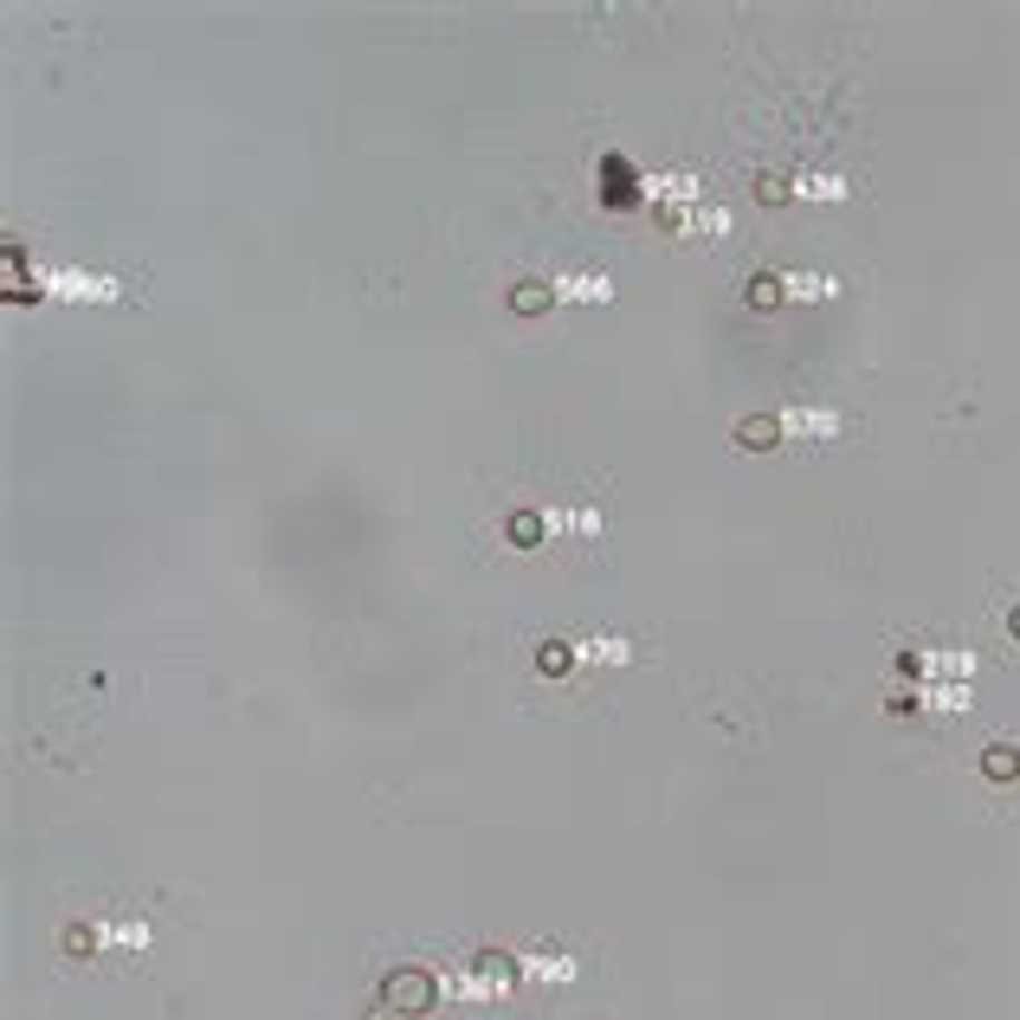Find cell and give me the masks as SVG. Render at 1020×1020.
<instances>
[{
    "label": "cell",
    "mask_w": 1020,
    "mask_h": 1020,
    "mask_svg": "<svg viewBox=\"0 0 1020 1020\" xmlns=\"http://www.w3.org/2000/svg\"><path fill=\"white\" fill-rule=\"evenodd\" d=\"M775 439H781V420H775V414H749V420H737V446H742V453H769Z\"/></svg>",
    "instance_id": "3"
},
{
    "label": "cell",
    "mask_w": 1020,
    "mask_h": 1020,
    "mask_svg": "<svg viewBox=\"0 0 1020 1020\" xmlns=\"http://www.w3.org/2000/svg\"><path fill=\"white\" fill-rule=\"evenodd\" d=\"M982 775H989V781H1014V775H1020V749H1014V742H989V749H982Z\"/></svg>",
    "instance_id": "4"
},
{
    "label": "cell",
    "mask_w": 1020,
    "mask_h": 1020,
    "mask_svg": "<svg viewBox=\"0 0 1020 1020\" xmlns=\"http://www.w3.org/2000/svg\"><path fill=\"white\" fill-rule=\"evenodd\" d=\"M511 543H543V517H536V511H517V517H511Z\"/></svg>",
    "instance_id": "7"
},
{
    "label": "cell",
    "mask_w": 1020,
    "mask_h": 1020,
    "mask_svg": "<svg viewBox=\"0 0 1020 1020\" xmlns=\"http://www.w3.org/2000/svg\"><path fill=\"white\" fill-rule=\"evenodd\" d=\"M1008 633H1020V614H1008Z\"/></svg>",
    "instance_id": "11"
},
{
    "label": "cell",
    "mask_w": 1020,
    "mask_h": 1020,
    "mask_svg": "<svg viewBox=\"0 0 1020 1020\" xmlns=\"http://www.w3.org/2000/svg\"><path fill=\"white\" fill-rule=\"evenodd\" d=\"M594 182H601V201H608V207H620V214H626V207L640 201V175H633V162H626L620 149H608V155H601V168H594Z\"/></svg>",
    "instance_id": "2"
},
{
    "label": "cell",
    "mask_w": 1020,
    "mask_h": 1020,
    "mask_svg": "<svg viewBox=\"0 0 1020 1020\" xmlns=\"http://www.w3.org/2000/svg\"><path fill=\"white\" fill-rule=\"evenodd\" d=\"M756 194L775 207V201H788V182H781V175H762V182H756Z\"/></svg>",
    "instance_id": "10"
},
{
    "label": "cell",
    "mask_w": 1020,
    "mask_h": 1020,
    "mask_svg": "<svg viewBox=\"0 0 1020 1020\" xmlns=\"http://www.w3.org/2000/svg\"><path fill=\"white\" fill-rule=\"evenodd\" d=\"M749 304H756V310H775V304H781V284H775L769 272H762V279H749Z\"/></svg>",
    "instance_id": "8"
},
{
    "label": "cell",
    "mask_w": 1020,
    "mask_h": 1020,
    "mask_svg": "<svg viewBox=\"0 0 1020 1020\" xmlns=\"http://www.w3.org/2000/svg\"><path fill=\"white\" fill-rule=\"evenodd\" d=\"M478 969H485V975H497V982H511V975H517V962L504 956V950H485V956H478Z\"/></svg>",
    "instance_id": "9"
},
{
    "label": "cell",
    "mask_w": 1020,
    "mask_h": 1020,
    "mask_svg": "<svg viewBox=\"0 0 1020 1020\" xmlns=\"http://www.w3.org/2000/svg\"><path fill=\"white\" fill-rule=\"evenodd\" d=\"M511 310H524V317H536V310H550V284L524 279L517 291H511Z\"/></svg>",
    "instance_id": "6"
},
{
    "label": "cell",
    "mask_w": 1020,
    "mask_h": 1020,
    "mask_svg": "<svg viewBox=\"0 0 1020 1020\" xmlns=\"http://www.w3.org/2000/svg\"><path fill=\"white\" fill-rule=\"evenodd\" d=\"M381 1001H388L395 1014H434L439 982L427 975V969H395V975L381 982Z\"/></svg>",
    "instance_id": "1"
},
{
    "label": "cell",
    "mask_w": 1020,
    "mask_h": 1020,
    "mask_svg": "<svg viewBox=\"0 0 1020 1020\" xmlns=\"http://www.w3.org/2000/svg\"><path fill=\"white\" fill-rule=\"evenodd\" d=\"M569 666H575V652L562 647V640H543V647H536V672H550V679H562Z\"/></svg>",
    "instance_id": "5"
}]
</instances>
